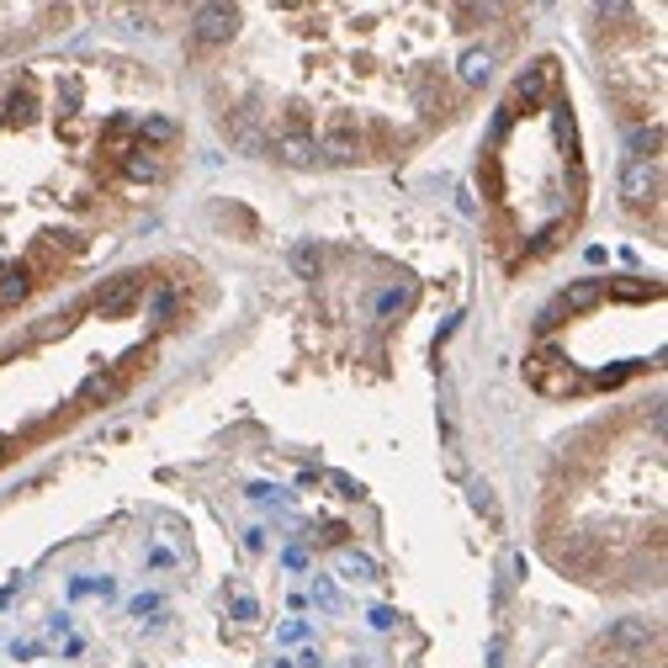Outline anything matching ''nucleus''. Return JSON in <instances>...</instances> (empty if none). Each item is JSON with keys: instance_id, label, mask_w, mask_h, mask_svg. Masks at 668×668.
Instances as JSON below:
<instances>
[{"instance_id": "nucleus-1", "label": "nucleus", "mask_w": 668, "mask_h": 668, "mask_svg": "<svg viewBox=\"0 0 668 668\" xmlns=\"http://www.w3.org/2000/svg\"><path fill=\"white\" fill-rule=\"evenodd\" d=\"M525 382L536 388V393H547V398H568V393H578L583 382H578V371L557 350H536L531 361H525Z\"/></svg>"}, {"instance_id": "nucleus-2", "label": "nucleus", "mask_w": 668, "mask_h": 668, "mask_svg": "<svg viewBox=\"0 0 668 668\" xmlns=\"http://www.w3.org/2000/svg\"><path fill=\"white\" fill-rule=\"evenodd\" d=\"M234 32H240V5L213 0V5H197V11H191V43H197V48H223Z\"/></svg>"}, {"instance_id": "nucleus-3", "label": "nucleus", "mask_w": 668, "mask_h": 668, "mask_svg": "<svg viewBox=\"0 0 668 668\" xmlns=\"http://www.w3.org/2000/svg\"><path fill=\"white\" fill-rule=\"evenodd\" d=\"M664 191V159H626L621 165V202L626 208H653V197Z\"/></svg>"}, {"instance_id": "nucleus-4", "label": "nucleus", "mask_w": 668, "mask_h": 668, "mask_svg": "<svg viewBox=\"0 0 668 668\" xmlns=\"http://www.w3.org/2000/svg\"><path fill=\"white\" fill-rule=\"evenodd\" d=\"M361 154H366L361 122L345 118V112H334V118L324 122V133H319V159H334V165H356Z\"/></svg>"}, {"instance_id": "nucleus-5", "label": "nucleus", "mask_w": 668, "mask_h": 668, "mask_svg": "<svg viewBox=\"0 0 668 668\" xmlns=\"http://www.w3.org/2000/svg\"><path fill=\"white\" fill-rule=\"evenodd\" d=\"M138 303H144V276H118L107 292H96V313L101 319H122V313H133Z\"/></svg>"}, {"instance_id": "nucleus-6", "label": "nucleus", "mask_w": 668, "mask_h": 668, "mask_svg": "<svg viewBox=\"0 0 668 668\" xmlns=\"http://www.w3.org/2000/svg\"><path fill=\"white\" fill-rule=\"evenodd\" d=\"M658 637H664V632H658L653 621H637V615H632V621H615V626H610L605 647L610 653H647Z\"/></svg>"}, {"instance_id": "nucleus-7", "label": "nucleus", "mask_w": 668, "mask_h": 668, "mask_svg": "<svg viewBox=\"0 0 668 668\" xmlns=\"http://www.w3.org/2000/svg\"><path fill=\"white\" fill-rule=\"evenodd\" d=\"M493 64H499V48H483V43H472L461 59H456V80L467 86V91H478L493 80Z\"/></svg>"}, {"instance_id": "nucleus-8", "label": "nucleus", "mask_w": 668, "mask_h": 668, "mask_svg": "<svg viewBox=\"0 0 668 668\" xmlns=\"http://www.w3.org/2000/svg\"><path fill=\"white\" fill-rule=\"evenodd\" d=\"M276 154H281L287 165H298V170H303V165L319 159V138H313L308 127H281V133H276Z\"/></svg>"}, {"instance_id": "nucleus-9", "label": "nucleus", "mask_w": 668, "mask_h": 668, "mask_svg": "<svg viewBox=\"0 0 668 668\" xmlns=\"http://www.w3.org/2000/svg\"><path fill=\"white\" fill-rule=\"evenodd\" d=\"M605 298H610L605 281H600V276H589V281H574V287L557 298V313H568V319H574V313H589V308H600Z\"/></svg>"}, {"instance_id": "nucleus-10", "label": "nucleus", "mask_w": 668, "mask_h": 668, "mask_svg": "<svg viewBox=\"0 0 668 668\" xmlns=\"http://www.w3.org/2000/svg\"><path fill=\"white\" fill-rule=\"evenodd\" d=\"M27 292H32V271H27V266H5V271H0V308L27 303Z\"/></svg>"}, {"instance_id": "nucleus-11", "label": "nucleus", "mask_w": 668, "mask_h": 668, "mask_svg": "<svg viewBox=\"0 0 668 668\" xmlns=\"http://www.w3.org/2000/svg\"><path fill=\"white\" fill-rule=\"evenodd\" d=\"M339 578H345V583H377L382 568H377V557H366V552H339Z\"/></svg>"}, {"instance_id": "nucleus-12", "label": "nucleus", "mask_w": 668, "mask_h": 668, "mask_svg": "<svg viewBox=\"0 0 668 668\" xmlns=\"http://www.w3.org/2000/svg\"><path fill=\"white\" fill-rule=\"evenodd\" d=\"M133 138H138V122H133V118H112L107 127H101V149H107V154H122V159L133 154V149H127Z\"/></svg>"}, {"instance_id": "nucleus-13", "label": "nucleus", "mask_w": 668, "mask_h": 668, "mask_svg": "<svg viewBox=\"0 0 668 668\" xmlns=\"http://www.w3.org/2000/svg\"><path fill=\"white\" fill-rule=\"evenodd\" d=\"M626 159H658V149H664V127L658 122H642V127H632V138H626Z\"/></svg>"}, {"instance_id": "nucleus-14", "label": "nucleus", "mask_w": 668, "mask_h": 668, "mask_svg": "<svg viewBox=\"0 0 668 668\" xmlns=\"http://www.w3.org/2000/svg\"><path fill=\"white\" fill-rule=\"evenodd\" d=\"M118 393H122V377H107V371H96V377H86V382H80V403H86V409H96V403H112Z\"/></svg>"}, {"instance_id": "nucleus-15", "label": "nucleus", "mask_w": 668, "mask_h": 668, "mask_svg": "<svg viewBox=\"0 0 668 668\" xmlns=\"http://www.w3.org/2000/svg\"><path fill=\"white\" fill-rule=\"evenodd\" d=\"M176 133H181V127H176V122L170 118H144L138 122V149H159V144H176Z\"/></svg>"}, {"instance_id": "nucleus-16", "label": "nucleus", "mask_w": 668, "mask_h": 668, "mask_svg": "<svg viewBox=\"0 0 668 668\" xmlns=\"http://www.w3.org/2000/svg\"><path fill=\"white\" fill-rule=\"evenodd\" d=\"M547 86H552V64H536L531 75H520V80H515V101L536 107V101L547 96Z\"/></svg>"}, {"instance_id": "nucleus-17", "label": "nucleus", "mask_w": 668, "mask_h": 668, "mask_svg": "<svg viewBox=\"0 0 668 668\" xmlns=\"http://www.w3.org/2000/svg\"><path fill=\"white\" fill-rule=\"evenodd\" d=\"M122 170H127V181H159V176H165V165H159L149 149H133L122 159Z\"/></svg>"}, {"instance_id": "nucleus-18", "label": "nucleus", "mask_w": 668, "mask_h": 668, "mask_svg": "<svg viewBox=\"0 0 668 668\" xmlns=\"http://www.w3.org/2000/svg\"><path fill=\"white\" fill-rule=\"evenodd\" d=\"M32 112H37V101H32V86H22V91L5 96V112H0V118H5V122H32Z\"/></svg>"}, {"instance_id": "nucleus-19", "label": "nucleus", "mask_w": 668, "mask_h": 668, "mask_svg": "<svg viewBox=\"0 0 668 668\" xmlns=\"http://www.w3.org/2000/svg\"><path fill=\"white\" fill-rule=\"evenodd\" d=\"M409 303H414V292H409V287H388V292L377 298V313H382V319H393V313H403Z\"/></svg>"}, {"instance_id": "nucleus-20", "label": "nucleus", "mask_w": 668, "mask_h": 668, "mask_svg": "<svg viewBox=\"0 0 668 668\" xmlns=\"http://www.w3.org/2000/svg\"><path fill=\"white\" fill-rule=\"evenodd\" d=\"M605 292H621V298H653L658 287H653V281H637V276H621V281H605Z\"/></svg>"}, {"instance_id": "nucleus-21", "label": "nucleus", "mask_w": 668, "mask_h": 668, "mask_svg": "<svg viewBox=\"0 0 668 668\" xmlns=\"http://www.w3.org/2000/svg\"><path fill=\"white\" fill-rule=\"evenodd\" d=\"M292 266H298V271H303V276H319V266H324V255H319V244H298V249H292Z\"/></svg>"}, {"instance_id": "nucleus-22", "label": "nucleus", "mask_w": 668, "mask_h": 668, "mask_svg": "<svg viewBox=\"0 0 668 668\" xmlns=\"http://www.w3.org/2000/svg\"><path fill=\"white\" fill-rule=\"evenodd\" d=\"M472 510L493 520V488H488V483H472Z\"/></svg>"}, {"instance_id": "nucleus-23", "label": "nucleus", "mask_w": 668, "mask_h": 668, "mask_svg": "<svg viewBox=\"0 0 668 668\" xmlns=\"http://www.w3.org/2000/svg\"><path fill=\"white\" fill-rule=\"evenodd\" d=\"M133 615H138V621H144V615H159V610H165V600H159V594H138V600H133Z\"/></svg>"}, {"instance_id": "nucleus-24", "label": "nucleus", "mask_w": 668, "mask_h": 668, "mask_svg": "<svg viewBox=\"0 0 668 668\" xmlns=\"http://www.w3.org/2000/svg\"><path fill=\"white\" fill-rule=\"evenodd\" d=\"M75 324V313H59V319H43V330H37V339H54V334H64Z\"/></svg>"}, {"instance_id": "nucleus-25", "label": "nucleus", "mask_w": 668, "mask_h": 668, "mask_svg": "<svg viewBox=\"0 0 668 668\" xmlns=\"http://www.w3.org/2000/svg\"><path fill=\"white\" fill-rule=\"evenodd\" d=\"M330 488L339 493V499H356V493H361V483H356V478H345V472H330Z\"/></svg>"}, {"instance_id": "nucleus-26", "label": "nucleus", "mask_w": 668, "mask_h": 668, "mask_svg": "<svg viewBox=\"0 0 668 668\" xmlns=\"http://www.w3.org/2000/svg\"><path fill=\"white\" fill-rule=\"evenodd\" d=\"M488 668H504V632L488 637Z\"/></svg>"}, {"instance_id": "nucleus-27", "label": "nucleus", "mask_w": 668, "mask_h": 668, "mask_svg": "<svg viewBox=\"0 0 668 668\" xmlns=\"http://www.w3.org/2000/svg\"><path fill=\"white\" fill-rule=\"evenodd\" d=\"M366 621H371L377 632H388V626H393L398 615H393V610H388V605H377V610H371V615H366Z\"/></svg>"}, {"instance_id": "nucleus-28", "label": "nucleus", "mask_w": 668, "mask_h": 668, "mask_svg": "<svg viewBox=\"0 0 668 668\" xmlns=\"http://www.w3.org/2000/svg\"><path fill=\"white\" fill-rule=\"evenodd\" d=\"M234 615H240V621H255V615H260V605H255L249 594H240V600H234Z\"/></svg>"}, {"instance_id": "nucleus-29", "label": "nucleus", "mask_w": 668, "mask_h": 668, "mask_svg": "<svg viewBox=\"0 0 668 668\" xmlns=\"http://www.w3.org/2000/svg\"><path fill=\"white\" fill-rule=\"evenodd\" d=\"M303 637H308L303 621H287V626H281V642H303Z\"/></svg>"}, {"instance_id": "nucleus-30", "label": "nucleus", "mask_w": 668, "mask_h": 668, "mask_svg": "<svg viewBox=\"0 0 668 668\" xmlns=\"http://www.w3.org/2000/svg\"><path fill=\"white\" fill-rule=\"evenodd\" d=\"M313 600H319L324 610H334V589H330V583H313Z\"/></svg>"}, {"instance_id": "nucleus-31", "label": "nucleus", "mask_w": 668, "mask_h": 668, "mask_svg": "<svg viewBox=\"0 0 668 668\" xmlns=\"http://www.w3.org/2000/svg\"><path fill=\"white\" fill-rule=\"evenodd\" d=\"M287 568H308V547H287Z\"/></svg>"}, {"instance_id": "nucleus-32", "label": "nucleus", "mask_w": 668, "mask_h": 668, "mask_svg": "<svg viewBox=\"0 0 668 668\" xmlns=\"http://www.w3.org/2000/svg\"><path fill=\"white\" fill-rule=\"evenodd\" d=\"M5 452H11V441H5V435H0V461H5Z\"/></svg>"}, {"instance_id": "nucleus-33", "label": "nucleus", "mask_w": 668, "mask_h": 668, "mask_svg": "<svg viewBox=\"0 0 668 668\" xmlns=\"http://www.w3.org/2000/svg\"><path fill=\"white\" fill-rule=\"evenodd\" d=\"M594 668H632V664H594Z\"/></svg>"}, {"instance_id": "nucleus-34", "label": "nucleus", "mask_w": 668, "mask_h": 668, "mask_svg": "<svg viewBox=\"0 0 668 668\" xmlns=\"http://www.w3.org/2000/svg\"><path fill=\"white\" fill-rule=\"evenodd\" d=\"M271 668H292V664H287V658H276V664Z\"/></svg>"}, {"instance_id": "nucleus-35", "label": "nucleus", "mask_w": 668, "mask_h": 668, "mask_svg": "<svg viewBox=\"0 0 668 668\" xmlns=\"http://www.w3.org/2000/svg\"><path fill=\"white\" fill-rule=\"evenodd\" d=\"M0 127H5V118H0Z\"/></svg>"}]
</instances>
